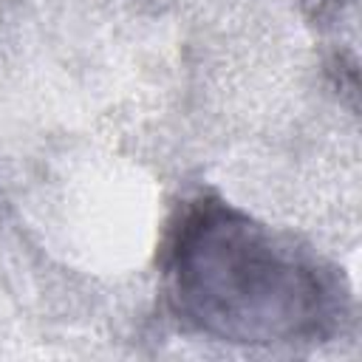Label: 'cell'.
Here are the masks:
<instances>
[{"instance_id":"obj_1","label":"cell","mask_w":362,"mask_h":362,"mask_svg":"<svg viewBox=\"0 0 362 362\" xmlns=\"http://www.w3.org/2000/svg\"><path fill=\"white\" fill-rule=\"evenodd\" d=\"M158 277L167 311L192 334L249 348H311L345 331L351 283L300 238L218 192L173 215Z\"/></svg>"}]
</instances>
